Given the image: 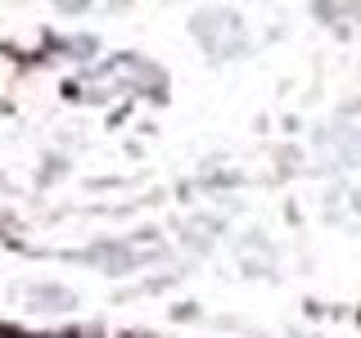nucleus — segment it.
<instances>
[{
  "mask_svg": "<svg viewBox=\"0 0 361 338\" xmlns=\"http://www.w3.org/2000/svg\"><path fill=\"white\" fill-rule=\"evenodd\" d=\"M27 293H32L27 298L32 311H73V293L59 289V284H32Z\"/></svg>",
  "mask_w": 361,
  "mask_h": 338,
  "instance_id": "f257e3e1",
  "label": "nucleus"
}]
</instances>
